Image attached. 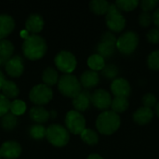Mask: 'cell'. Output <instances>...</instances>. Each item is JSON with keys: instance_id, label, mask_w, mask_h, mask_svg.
Instances as JSON below:
<instances>
[{"instance_id": "f35d334b", "label": "cell", "mask_w": 159, "mask_h": 159, "mask_svg": "<svg viewBox=\"0 0 159 159\" xmlns=\"http://www.w3.org/2000/svg\"><path fill=\"white\" fill-rule=\"evenodd\" d=\"M152 17H153V22L155 23V25L159 29V7H157L154 11Z\"/></svg>"}, {"instance_id": "d6a6232c", "label": "cell", "mask_w": 159, "mask_h": 159, "mask_svg": "<svg viewBox=\"0 0 159 159\" xmlns=\"http://www.w3.org/2000/svg\"><path fill=\"white\" fill-rule=\"evenodd\" d=\"M147 65L151 70H159V49L152 51L147 58Z\"/></svg>"}, {"instance_id": "7a4b0ae2", "label": "cell", "mask_w": 159, "mask_h": 159, "mask_svg": "<svg viewBox=\"0 0 159 159\" xmlns=\"http://www.w3.org/2000/svg\"><path fill=\"white\" fill-rule=\"evenodd\" d=\"M121 119L118 114L113 111H104L99 115L96 120V128L102 135H112L120 127Z\"/></svg>"}, {"instance_id": "d6986e66", "label": "cell", "mask_w": 159, "mask_h": 159, "mask_svg": "<svg viewBox=\"0 0 159 159\" xmlns=\"http://www.w3.org/2000/svg\"><path fill=\"white\" fill-rule=\"evenodd\" d=\"M15 21L7 14H0V40L7 36L14 29Z\"/></svg>"}, {"instance_id": "8992f818", "label": "cell", "mask_w": 159, "mask_h": 159, "mask_svg": "<svg viewBox=\"0 0 159 159\" xmlns=\"http://www.w3.org/2000/svg\"><path fill=\"white\" fill-rule=\"evenodd\" d=\"M139 44V35L132 31H128L123 33L117 40H116V49L124 54V55H130L132 54Z\"/></svg>"}, {"instance_id": "83f0119b", "label": "cell", "mask_w": 159, "mask_h": 159, "mask_svg": "<svg viewBox=\"0 0 159 159\" xmlns=\"http://www.w3.org/2000/svg\"><path fill=\"white\" fill-rule=\"evenodd\" d=\"M80 136L82 141L89 145H95L99 142V135L96 131L90 129H85L83 132L80 134Z\"/></svg>"}, {"instance_id": "d590c367", "label": "cell", "mask_w": 159, "mask_h": 159, "mask_svg": "<svg viewBox=\"0 0 159 159\" xmlns=\"http://www.w3.org/2000/svg\"><path fill=\"white\" fill-rule=\"evenodd\" d=\"M10 102L3 94H0V117H3L9 112Z\"/></svg>"}, {"instance_id": "2e32d148", "label": "cell", "mask_w": 159, "mask_h": 159, "mask_svg": "<svg viewBox=\"0 0 159 159\" xmlns=\"http://www.w3.org/2000/svg\"><path fill=\"white\" fill-rule=\"evenodd\" d=\"M133 121L138 125H146L152 121L154 117V112L150 108H146L144 106L138 108L133 114Z\"/></svg>"}, {"instance_id": "cb8c5ba5", "label": "cell", "mask_w": 159, "mask_h": 159, "mask_svg": "<svg viewBox=\"0 0 159 159\" xmlns=\"http://www.w3.org/2000/svg\"><path fill=\"white\" fill-rule=\"evenodd\" d=\"M42 80H43L44 84L48 87L57 84L59 81L58 72L52 67H48L47 69L44 70V72L42 74Z\"/></svg>"}, {"instance_id": "5b68a950", "label": "cell", "mask_w": 159, "mask_h": 159, "mask_svg": "<svg viewBox=\"0 0 159 159\" xmlns=\"http://www.w3.org/2000/svg\"><path fill=\"white\" fill-rule=\"evenodd\" d=\"M106 26L115 33H120L126 26V19L116 4H110L109 9L105 14Z\"/></svg>"}, {"instance_id": "ab89813d", "label": "cell", "mask_w": 159, "mask_h": 159, "mask_svg": "<svg viewBox=\"0 0 159 159\" xmlns=\"http://www.w3.org/2000/svg\"><path fill=\"white\" fill-rule=\"evenodd\" d=\"M87 159H103L102 158V157H101L100 155H98V154H91V155H89V157H88V158Z\"/></svg>"}, {"instance_id": "8fae6325", "label": "cell", "mask_w": 159, "mask_h": 159, "mask_svg": "<svg viewBox=\"0 0 159 159\" xmlns=\"http://www.w3.org/2000/svg\"><path fill=\"white\" fill-rule=\"evenodd\" d=\"M21 154V146L15 141H7L0 147V156L5 159H16Z\"/></svg>"}, {"instance_id": "e575fe53", "label": "cell", "mask_w": 159, "mask_h": 159, "mask_svg": "<svg viewBox=\"0 0 159 159\" xmlns=\"http://www.w3.org/2000/svg\"><path fill=\"white\" fill-rule=\"evenodd\" d=\"M142 102H143V104L144 107L146 108H150L152 109L154 106L157 105V97L152 94V93H146L143 96L142 98Z\"/></svg>"}, {"instance_id": "1f68e13d", "label": "cell", "mask_w": 159, "mask_h": 159, "mask_svg": "<svg viewBox=\"0 0 159 159\" xmlns=\"http://www.w3.org/2000/svg\"><path fill=\"white\" fill-rule=\"evenodd\" d=\"M102 75L107 79H116V76L118 75V68L115 64H107L104 66V68L101 71Z\"/></svg>"}, {"instance_id": "8d00e7d4", "label": "cell", "mask_w": 159, "mask_h": 159, "mask_svg": "<svg viewBox=\"0 0 159 159\" xmlns=\"http://www.w3.org/2000/svg\"><path fill=\"white\" fill-rule=\"evenodd\" d=\"M139 4L141 6V8L143 9V11L150 12L151 10H154L157 7L159 2L157 0H143Z\"/></svg>"}, {"instance_id": "e0dca14e", "label": "cell", "mask_w": 159, "mask_h": 159, "mask_svg": "<svg viewBox=\"0 0 159 159\" xmlns=\"http://www.w3.org/2000/svg\"><path fill=\"white\" fill-rule=\"evenodd\" d=\"M81 86L86 89L87 90L92 88H95L99 82H100V75L97 72L89 70L84 72L81 76H80V80H79Z\"/></svg>"}, {"instance_id": "277c9868", "label": "cell", "mask_w": 159, "mask_h": 159, "mask_svg": "<svg viewBox=\"0 0 159 159\" xmlns=\"http://www.w3.org/2000/svg\"><path fill=\"white\" fill-rule=\"evenodd\" d=\"M46 138L50 144L57 147H62L68 143L70 135L66 128L58 124H53L47 128Z\"/></svg>"}, {"instance_id": "3957f363", "label": "cell", "mask_w": 159, "mask_h": 159, "mask_svg": "<svg viewBox=\"0 0 159 159\" xmlns=\"http://www.w3.org/2000/svg\"><path fill=\"white\" fill-rule=\"evenodd\" d=\"M58 89L63 96L74 99L82 91V86L75 75L65 74L59 78Z\"/></svg>"}, {"instance_id": "4316f807", "label": "cell", "mask_w": 159, "mask_h": 159, "mask_svg": "<svg viewBox=\"0 0 159 159\" xmlns=\"http://www.w3.org/2000/svg\"><path fill=\"white\" fill-rule=\"evenodd\" d=\"M17 124H18V118L16 116H14L11 113H7L1 119V126L7 131H10L14 129Z\"/></svg>"}, {"instance_id": "9c48e42d", "label": "cell", "mask_w": 159, "mask_h": 159, "mask_svg": "<svg viewBox=\"0 0 159 159\" xmlns=\"http://www.w3.org/2000/svg\"><path fill=\"white\" fill-rule=\"evenodd\" d=\"M65 126L69 132L75 135H80L86 129V119L81 113L72 110L65 116Z\"/></svg>"}, {"instance_id": "60d3db41", "label": "cell", "mask_w": 159, "mask_h": 159, "mask_svg": "<svg viewBox=\"0 0 159 159\" xmlns=\"http://www.w3.org/2000/svg\"><path fill=\"white\" fill-rule=\"evenodd\" d=\"M6 81V79H5V75H3V73L0 71V89H1V88H2V86H3V84H4V82Z\"/></svg>"}, {"instance_id": "b9f144b4", "label": "cell", "mask_w": 159, "mask_h": 159, "mask_svg": "<svg viewBox=\"0 0 159 159\" xmlns=\"http://www.w3.org/2000/svg\"><path fill=\"white\" fill-rule=\"evenodd\" d=\"M155 107H156V114L157 115V116L159 117V102L157 103V105Z\"/></svg>"}, {"instance_id": "ba28073f", "label": "cell", "mask_w": 159, "mask_h": 159, "mask_svg": "<svg viewBox=\"0 0 159 159\" xmlns=\"http://www.w3.org/2000/svg\"><path fill=\"white\" fill-rule=\"evenodd\" d=\"M56 67L64 74H71L75 71L77 61L75 56L67 50L59 52L54 59Z\"/></svg>"}, {"instance_id": "4dcf8cb0", "label": "cell", "mask_w": 159, "mask_h": 159, "mask_svg": "<svg viewBox=\"0 0 159 159\" xmlns=\"http://www.w3.org/2000/svg\"><path fill=\"white\" fill-rule=\"evenodd\" d=\"M26 104L24 102L20 100H14L12 102H10V113L13 114L14 116H21L25 113L26 111Z\"/></svg>"}, {"instance_id": "ffe728a7", "label": "cell", "mask_w": 159, "mask_h": 159, "mask_svg": "<svg viewBox=\"0 0 159 159\" xmlns=\"http://www.w3.org/2000/svg\"><path fill=\"white\" fill-rule=\"evenodd\" d=\"M30 118L35 122L36 124H43L46 123L48 118L50 117L49 112H48L43 106H34L31 108L29 113Z\"/></svg>"}, {"instance_id": "74e56055", "label": "cell", "mask_w": 159, "mask_h": 159, "mask_svg": "<svg viewBox=\"0 0 159 159\" xmlns=\"http://www.w3.org/2000/svg\"><path fill=\"white\" fill-rule=\"evenodd\" d=\"M146 38L148 42L152 44H159V29L153 28L149 30L146 34Z\"/></svg>"}, {"instance_id": "7402d4cb", "label": "cell", "mask_w": 159, "mask_h": 159, "mask_svg": "<svg viewBox=\"0 0 159 159\" xmlns=\"http://www.w3.org/2000/svg\"><path fill=\"white\" fill-rule=\"evenodd\" d=\"M110 3L105 0H93L89 2L90 10L96 15H105L109 9Z\"/></svg>"}, {"instance_id": "603a6c76", "label": "cell", "mask_w": 159, "mask_h": 159, "mask_svg": "<svg viewBox=\"0 0 159 159\" xmlns=\"http://www.w3.org/2000/svg\"><path fill=\"white\" fill-rule=\"evenodd\" d=\"M1 90L3 92V95L7 98L8 100L9 99H15L18 95H19V88L18 86L12 82V81H9V80H6L1 88Z\"/></svg>"}, {"instance_id": "30bf717a", "label": "cell", "mask_w": 159, "mask_h": 159, "mask_svg": "<svg viewBox=\"0 0 159 159\" xmlns=\"http://www.w3.org/2000/svg\"><path fill=\"white\" fill-rule=\"evenodd\" d=\"M91 103L99 110H105L111 107L112 98L108 91L102 89H96L91 94Z\"/></svg>"}, {"instance_id": "7bdbcfd3", "label": "cell", "mask_w": 159, "mask_h": 159, "mask_svg": "<svg viewBox=\"0 0 159 159\" xmlns=\"http://www.w3.org/2000/svg\"><path fill=\"white\" fill-rule=\"evenodd\" d=\"M0 159H1V156H0Z\"/></svg>"}, {"instance_id": "836d02e7", "label": "cell", "mask_w": 159, "mask_h": 159, "mask_svg": "<svg viewBox=\"0 0 159 159\" xmlns=\"http://www.w3.org/2000/svg\"><path fill=\"white\" fill-rule=\"evenodd\" d=\"M153 21V17H152V14L150 12H144L143 11L139 17H138V22L141 26L143 27H148L151 25Z\"/></svg>"}, {"instance_id": "484cf974", "label": "cell", "mask_w": 159, "mask_h": 159, "mask_svg": "<svg viewBox=\"0 0 159 159\" xmlns=\"http://www.w3.org/2000/svg\"><path fill=\"white\" fill-rule=\"evenodd\" d=\"M89 67L91 69V71L97 72V71H102L104 66H105V61L104 59L100 56L99 54H92L91 56L89 57L88 61H87Z\"/></svg>"}, {"instance_id": "6da1fadb", "label": "cell", "mask_w": 159, "mask_h": 159, "mask_svg": "<svg viewBox=\"0 0 159 159\" xmlns=\"http://www.w3.org/2000/svg\"><path fill=\"white\" fill-rule=\"evenodd\" d=\"M22 52L27 59L37 61L45 56L47 52V43L45 39L38 34L28 35L22 43Z\"/></svg>"}, {"instance_id": "d4e9b609", "label": "cell", "mask_w": 159, "mask_h": 159, "mask_svg": "<svg viewBox=\"0 0 159 159\" xmlns=\"http://www.w3.org/2000/svg\"><path fill=\"white\" fill-rule=\"evenodd\" d=\"M129 100L128 98L125 97H115L112 100V103H111L112 111L116 114H121L126 112L129 108Z\"/></svg>"}, {"instance_id": "52a82bcc", "label": "cell", "mask_w": 159, "mask_h": 159, "mask_svg": "<svg viewBox=\"0 0 159 159\" xmlns=\"http://www.w3.org/2000/svg\"><path fill=\"white\" fill-rule=\"evenodd\" d=\"M53 97V91L50 89V87L45 85V84H39L34 86L30 93H29V99L30 101L36 104V106H42L44 104L48 103Z\"/></svg>"}, {"instance_id": "44dd1931", "label": "cell", "mask_w": 159, "mask_h": 159, "mask_svg": "<svg viewBox=\"0 0 159 159\" xmlns=\"http://www.w3.org/2000/svg\"><path fill=\"white\" fill-rule=\"evenodd\" d=\"M116 44L106 42V41H102V40H101L96 47L97 54L102 56L103 59L110 58L111 56H113L114 53L116 52Z\"/></svg>"}, {"instance_id": "ac0fdd59", "label": "cell", "mask_w": 159, "mask_h": 159, "mask_svg": "<svg viewBox=\"0 0 159 159\" xmlns=\"http://www.w3.org/2000/svg\"><path fill=\"white\" fill-rule=\"evenodd\" d=\"M14 46L7 39L0 40V66H5L9 59L13 56Z\"/></svg>"}, {"instance_id": "f1b7e54d", "label": "cell", "mask_w": 159, "mask_h": 159, "mask_svg": "<svg viewBox=\"0 0 159 159\" xmlns=\"http://www.w3.org/2000/svg\"><path fill=\"white\" fill-rule=\"evenodd\" d=\"M116 6L118 7L120 11H131L134 10L138 5L139 1L137 0H117L116 1Z\"/></svg>"}, {"instance_id": "9a60e30c", "label": "cell", "mask_w": 159, "mask_h": 159, "mask_svg": "<svg viewBox=\"0 0 159 159\" xmlns=\"http://www.w3.org/2000/svg\"><path fill=\"white\" fill-rule=\"evenodd\" d=\"M44 20L39 14H31L25 22V28L28 33H32L33 34H37L43 30L44 27Z\"/></svg>"}, {"instance_id": "f546056e", "label": "cell", "mask_w": 159, "mask_h": 159, "mask_svg": "<svg viewBox=\"0 0 159 159\" xmlns=\"http://www.w3.org/2000/svg\"><path fill=\"white\" fill-rule=\"evenodd\" d=\"M46 131L47 129H45L44 126L40 124H35L30 128L29 134L34 140H42L46 137Z\"/></svg>"}, {"instance_id": "5bb4252c", "label": "cell", "mask_w": 159, "mask_h": 159, "mask_svg": "<svg viewBox=\"0 0 159 159\" xmlns=\"http://www.w3.org/2000/svg\"><path fill=\"white\" fill-rule=\"evenodd\" d=\"M91 103V93L85 89L73 99V106L77 112L86 111Z\"/></svg>"}, {"instance_id": "7c38bea8", "label": "cell", "mask_w": 159, "mask_h": 159, "mask_svg": "<svg viewBox=\"0 0 159 159\" xmlns=\"http://www.w3.org/2000/svg\"><path fill=\"white\" fill-rule=\"evenodd\" d=\"M111 91L115 97L128 98L131 93V87L127 79L119 77L113 80L111 84Z\"/></svg>"}, {"instance_id": "4fadbf2b", "label": "cell", "mask_w": 159, "mask_h": 159, "mask_svg": "<svg viewBox=\"0 0 159 159\" xmlns=\"http://www.w3.org/2000/svg\"><path fill=\"white\" fill-rule=\"evenodd\" d=\"M23 61L20 56H12L5 65V70L11 77H19L23 73Z\"/></svg>"}]
</instances>
